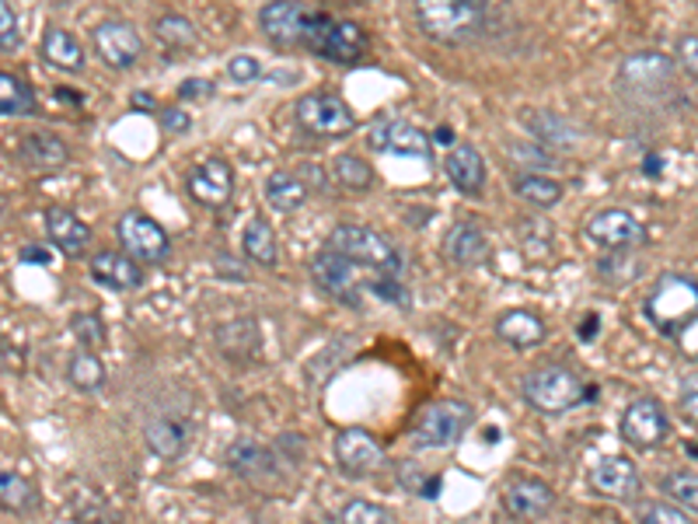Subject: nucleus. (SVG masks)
<instances>
[{"label":"nucleus","instance_id":"4468645a","mask_svg":"<svg viewBox=\"0 0 698 524\" xmlns=\"http://www.w3.org/2000/svg\"><path fill=\"white\" fill-rule=\"evenodd\" d=\"M332 451H335V466L350 479H367L385 466V448H380V440L364 427H346L335 434Z\"/></svg>","mask_w":698,"mask_h":524},{"label":"nucleus","instance_id":"37998d69","mask_svg":"<svg viewBox=\"0 0 698 524\" xmlns=\"http://www.w3.org/2000/svg\"><path fill=\"white\" fill-rule=\"evenodd\" d=\"M636 514H640V524H695L688 511L670 507V503H657V500L640 503Z\"/></svg>","mask_w":698,"mask_h":524},{"label":"nucleus","instance_id":"5701e85b","mask_svg":"<svg viewBox=\"0 0 698 524\" xmlns=\"http://www.w3.org/2000/svg\"><path fill=\"white\" fill-rule=\"evenodd\" d=\"M443 172H448L451 185L464 196H479L485 189V158L472 143H454L448 158H443Z\"/></svg>","mask_w":698,"mask_h":524},{"label":"nucleus","instance_id":"a878e982","mask_svg":"<svg viewBox=\"0 0 698 524\" xmlns=\"http://www.w3.org/2000/svg\"><path fill=\"white\" fill-rule=\"evenodd\" d=\"M46 235L63 252V256H80V252L92 245V227L67 206H50L46 210Z\"/></svg>","mask_w":698,"mask_h":524},{"label":"nucleus","instance_id":"0eeeda50","mask_svg":"<svg viewBox=\"0 0 698 524\" xmlns=\"http://www.w3.org/2000/svg\"><path fill=\"white\" fill-rule=\"evenodd\" d=\"M475 419V409L469 403H461V398H440V403L422 409V416L416 419L412 427V440L416 448H451L458 440L469 434Z\"/></svg>","mask_w":698,"mask_h":524},{"label":"nucleus","instance_id":"79ce46f5","mask_svg":"<svg viewBox=\"0 0 698 524\" xmlns=\"http://www.w3.org/2000/svg\"><path fill=\"white\" fill-rule=\"evenodd\" d=\"M71 332H74V340L88 350V346H101L105 343V325L95 311H80L71 319Z\"/></svg>","mask_w":698,"mask_h":524},{"label":"nucleus","instance_id":"e433bc0d","mask_svg":"<svg viewBox=\"0 0 698 524\" xmlns=\"http://www.w3.org/2000/svg\"><path fill=\"white\" fill-rule=\"evenodd\" d=\"M598 272L608 287H625L643 272V259L636 252H608V256H601V263H598Z\"/></svg>","mask_w":698,"mask_h":524},{"label":"nucleus","instance_id":"9d476101","mask_svg":"<svg viewBox=\"0 0 698 524\" xmlns=\"http://www.w3.org/2000/svg\"><path fill=\"white\" fill-rule=\"evenodd\" d=\"M308 272L314 287H319L325 298L359 308V290H364V280L356 277V266L346 263L343 256H335L332 248H319L308 263Z\"/></svg>","mask_w":698,"mask_h":524},{"label":"nucleus","instance_id":"7c9ffc66","mask_svg":"<svg viewBox=\"0 0 698 524\" xmlns=\"http://www.w3.org/2000/svg\"><path fill=\"white\" fill-rule=\"evenodd\" d=\"M39 503H42V496L29 475H21L11 466H0V507L11 514H32Z\"/></svg>","mask_w":698,"mask_h":524},{"label":"nucleus","instance_id":"6e6d98bb","mask_svg":"<svg viewBox=\"0 0 698 524\" xmlns=\"http://www.w3.org/2000/svg\"><path fill=\"white\" fill-rule=\"evenodd\" d=\"M643 175H646V179H661V175H664V158L649 151V154L643 158Z\"/></svg>","mask_w":698,"mask_h":524},{"label":"nucleus","instance_id":"6e6552de","mask_svg":"<svg viewBox=\"0 0 698 524\" xmlns=\"http://www.w3.org/2000/svg\"><path fill=\"white\" fill-rule=\"evenodd\" d=\"M116 238L130 259L164 263L172 256V238H168V231L151 214H143V210H126L116 224Z\"/></svg>","mask_w":698,"mask_h":524},{"label":"nucleus","instance_id":"de8ad7c7","mask_svg":"<svg viewBox=\"0 0 698 524\" xmlns=\"http://www.w3.org/2000/svg\"><path fill=\"white\" fill-rule=\"evenodd\" d=\"M674 63H678L685 74H691L698 81V35H681L678 39V46H674Z\"/></svg>","mask_w":698,"mask_h":524},{"label":"nucleus","instance_id":"a211bd4d","mask_svg":"<svg viewBox=\"0 0 698 524\" xmlns=\"http://www.w3.org/2000/svg\"><path fill=\"white\" fill-rule=\"evenodd\" d=\"M503 507L511 517L520 521H541L552 514L556 507V490L541 479L531 475H517L503 486Z\"/></svg>","mask_w":698,"mask_h":524},{"label":"nucleus","instance_id":"f3484780","mask_svg":"<svg viewBox=\"0 0 698 524\" xmlns=\"http://www.w3.org/2000/svg\"><path fill=\"white\" fill-rule=\"evenodd\" d=\"M319 8L311 4H293V0H277V4H266L259 11V25L266 32L269 42L290 50V46H304V35L311 25V14Z\"/></svg>","mask_w":698,"mask_h":524},{"label":"nucleus","instance_id":"aec40b11","mask_svg":"<svg viewBox=\"0 0 698 524\" xmlns=\"http://www.w3.org/2000/svg\"><path fill=\"white\" fill-rule=\"evenodd\" d=\"M443 256L458 269H475L482 263H490L493 245L490 235L475 221H458L448 235H443Z\"/></svg>","mask_w":698,"mask_h":524},{"label":"nucleus","instance_id":"cd10ccee","mask_svg":"<svg viewBox=\"0 0 698 524\" xmlns=\"http://www.w3.org/2000/svg\"><path fill=\"white\" fill-rule=\"evenodd\" d=\"M42 60L50 63V67L56 71H67V74H80L84 71V46L80 39L71 32V29H46V35H42Z\"/></svg>","mask_w":698,"mask_h":524},{"label":"nucleus","instance_id":"dca6fc26","mask_svg":"<svg viewBox=\"0 0 698 524\" xmlns=\"http://www.w3.org/2000/svg\"><path fill=\"white\" fill-rule=\"evenodd\" d=\"M371 147L377 154H395V158H433V137L427 130H419L416 122L406 119H377L371 126Z\"/></svg>","mask_w":698,"mask_h":524},{"label":"nucleus","instance_id":"c03bdc74","mask_svg":"<svg viewBox=\"0 0 698 524\" xmlns=\"http://www.w3.org/2000/svg\"><path fill=\"white\" fill-rule=\"evenodd\" d=\"M21 46V21H18V11L11 4H4L0 0V50L11 53Z\"/></svg>","mask_w":698,"mask_h":524},{"label":"nucleus","instance_id":"7ed1b4c3","mask_svg":"<svg viewBox=\"0 0 698 524\" xmlns=\"http://www.w3.org/2000/svg\"><path fill=\"white\" fill-rule=\"evenodd\" d=\"M325 248H332L335 256H343L359 269L377 272V277H401V269H406V259L398 256V248L380 231L364 224H335L325 238Z\"/></svg>","mask_w":698,"mask_h":524},{"label":"nucleus","instance_id":"473e14b6","mask_svg":"<svg viewBox=\"0 0 698 524\" xmlns=\"http://www.w3.org/2000/svg\"><path fill=\"white\" fill-rule=\"evenodd\" d=\"M154 35H158L161 46L175 50V53L193 50L196 42H200L196 25H193V21H189L185 14H179V11H164V14H158V21H154Z\"/></svg>","mask_w":698,"mask_h":524},{"label":"nucleus","instance_id":"9b49d317","mask_svg":"<svg viewBox=\"0 0 698 524\" xmlns=\"http://www.w3.org/2000/svg\"><path fill=\"white\" fill-rule=\"evenodd\" d=\"M674 71H678V63L670 56L657 50H640L619 63V84L632 95H661L670 88Z\"/></svg>","mask_w":698,"mask_h":524},{"label":"nucleus","instance_id":"13d9d810","mask_svg":"<svg viewBox=\"0 0 698 524\" xmlns=\"http://www.w3.org/2000/svg\"><path fill=\"white\" fill-rule=\"evenodd\" d=\"M598 329H601V319H598V314H587V319L580 322V340H583V343H594Z\"/></svg>","mask_w":698,"mask_h":524},{"label":"nucleus","instance_id":"4be33fe9","mask_svg":"<svg viewBox=\"0 0 698 524\" xmlns=\"http://www.w3.org/2000/svg\"><path fill=\"white\" fill-rule=\"evenodd\" d=\"M143 440L151 455L164 458V461H175L189 451V440H193V424L179 416H154L151 424L143 427Z\"/></svg>","mask_w":698,"mask_h":524},{"label":"nucleus","instance_id":"4d7b16f0","mask_svg":"<svg viewBox=\"0 0 698 524\" xmlns=\"http://www.w3.org/2000/svg\"><path fill=\"white\" fill-rule=\"evenodd\" d=\"M130 105H133V109H140V113H151V116H154L158 98H154V95H147V92H133V95H130Z\"/></svg>","mask_w":698,"mask_h":524},{"label":"nucleus","instance_id":"5fc2aeb1","mask_svg":"<svg viewBox=\"0 0 698 524\" xmlns=\"http://www.w3.org/2000/svg\"><path fill=\"white\" fill-rule=\"evenodd\" d=\"M21 259L32 263V266H50V263H53L50 252H46V248H39V245H29L25 252H21Z\"/></svg>","mask_w":698,"mask_h":524},{"label":"nucleus","instance_id":"a19ab883","mask_svg":"<svg viewBox=\"0 0 698 524\" xmlns=\"http://www.w3.org/2000/svg\"><path fill=\"white\" fill-rule=\"evenodd\" d=\"M531 130L538 133V143L548 147V151H552V147H569V140H573V126L556 113H545V119H531Z\"/></svg>","mask_w":698,"mask_h":524},{"label":"nucleus","instance_id":"393cba45","mask_svg":"<svg viewBox=\"0 0 698 524\" xmlns=\"http://www.w3.org/2000/svg\"><path fill=\"white\" fill-rule=\"evenodd\" d=\"M92 280L109 290H140L143 269L126 252H98V256H92Z\"/></svg>","mask_w":698,"mask_h":524},{"label":"nucleus","instance_id":"f257e3e1","mask_svg":"<svg viewBox=\"0 0 698 524\" xmlns=\"http://www.w3.org/2000/svg\"><path fill=\"white\" fill-rule=\"evenodd\" d=\"M416 25L440 46H464L490 25V8L482 0H422L416 4Z\"/></svg>","mask_w":698,"mask_h":524},{"label":"nucleus","instance_id":"412c9836","mask_svg":"<svg viewBox=\"0 0 698 524\" xmlns=\"http://www.w3.org/2000/svg\"><path fill=\"white\" fill-rule=\"evenodd\" d=\"M227 466L235 469L241 479H248L251 486H266V482L280 479L277 455L262 445H256V440H235V445L227 448Z\"/></svg>","mask_w":698,"mask_h":524},{"label":"nucleus","instance_id":"423d86ee","mask_svg":"<svg viewBox=\"0 0 698 524\" xmlns=\"http://www.w3.org/2000/svg\"><path fill=\"white\" fill-rule=\"evenodd\" d=\"M293 116H298V122L311 137H322V140H343L356 130V113L350 109V101L335 92L301 95L298 105H293Z\"/></svg>","mask_w":698,"mask_h":524},{"label":"nucleus","instance_id":"72a5a7b5","mask_svg":"<svg viewBox=\"0 0 698 524\" xmlns=\"http://www.w3.org/2000/svg\"><path fill=\"white\" fill-rule=\"evenodd\" d=\"M105 377H109V371H105L101 356L92 353V350H77L71 361H67V382L77 392H84V395L105 388Z\"/></svg>","mask_w":698,"mask_h":524},{"label":"nucleus","instance_id":"3c124183","mask_svg":"<svg viewBox=\"0 0 698 524\" xmlns=\"http://www.w3.org/2000/svg\"><path fill=\"white\" fill-rule=\"evenodd\" d=\"M681 413H685L688 424L698 427V371L688 374L681 382Z\"/></svg>","mask_w":698,"mask_h":524},{"label":"nucleus","instance_id":"c85d7f7f","mask_svg":"<svg viewBox=\"0 0 698 524\" xmlns=\"http://www.w3.org/2000/svg\"><path fill=\"white\" fill-rule=\"evenodd\" d=\"M241 252L245 259H251L256 266H266L272 269L280 263V242H277V231H272V224L266 217H251L241 231Z\"/></svg>","mask_w":698,"mask_h":524},{"label":"nucleus","instance_id":"49530a36","mask_svg":"<svg viewBox=\"0 0 698 524\" xmlns=\"http://www.w3.org/2000/svg\"><path fill=\"white\" fill-rule=\"evenodd\" d=\"M401 486H406L409 493H419V496H437L440 493V475H430V472H419V469H401Z\"/></svg>","mask_w":698,"mask_h":524},{"label":"nucleus","instance_id":"f03ea898","mask_svg":"<svg viewBox=\"0 0 698 524\" xmlns=\"http://www.w3.org/2000/svg\"><path fill=\"white\" fill-rule=\"evenodd\" d=\"M524 403L541 416H562L569 409H577L587 398H594L598 392L583 385V377L577 371H569L562 364H541L535 371L524 374L520 382Z\"/></svg>","mask_w":698,"mask_h":524},{"label":"nucleus","instance_id":"ea45409f","mask_svg":"<svg viewBox=\"0 0 698 524\" xmlns=\"http://www.w3.org/2000/svg\"><path fill=\"white\" fill-rule=\"evenodd\" d=\"M661 486L678 507L698 514V472H670V475H664Z\"/></svg>","mask_w":698,"mask_h":524},{"label":"nucleus","instance_id":"c9c22d12","mask_svg":"<svg viewBox=\"0 0 698 524\" xmlns=\"http://www.w3.org/2000/svg\"><path fill=\"white\" fill-rule=\"evenodd\" d=\"M332 175L343 189H350V193H364V189L374 185V164L359 154H340L332 161Z\"/></svg>","mask_w":698,"mask_h":524},{"label":"nucleus","instance_id":"1a4fd4ad","mask_svg":"<svg viewBox=\"0 0 698 524\" xmlns=\"http://www.w3.org/2000/svg\"><path fill=\"white\" fill-rule=\"evenodd\" d=\"M622 437L629 440V448L636 451H653L661 448L667 434H670V416L664 409L661 398L643 395V398H632L622 413Z\"/></svg>","mask_w":698,"mask_h":524},{"label":"nucleus","instance_id":"8fccbe9b","mask_svg":"<svg viewBox=\"0 0 698 524\" xmlns=\"http://www.w3.org/2000/svg\"><path fill=\"white\" fill-rule=\"evenodd\" d=\"M158 122H161V130L172 133V137H182V133L193 130V116H189L185 109H179V105H172V109H161Z\"/></svg>","mask_w":698,"mask_h":524},{"label":"nucleus","instance_id":"20e7f679","mask_svg":"<svg viewBox=\"0 0 698 524\" xmlns=\"http://www.w3.org/2000/svg\"><path fill=\"white\" fill-rule=\"evenodd\" d=\"M646 322L674 340L691 319H698V280L685 272H664L643 301Z\"/></svg>","mask_w":698,"mask_h":524},{"label":"nucleus","instance_id":"f8f14e48","mask_svg":"<svg viewBox=\"0 0 698 524\" xmlns=\"http://www.w3.org/2000/svg\"><path fill=\"white\" fill-rule=\"evenodd\" d=\"M95 53L109 71H130L137 67V60L143 56V39L140 32L122 18H105L92 32Z\"/></svg>","mask_w":698,"mask_h":524},{"label":"nucleus","instance_id":"09e8293b","mask_svg":"<svg viewBox=\"0 0 698 524\" xmlns=\"http://www.w3.org/2000/svg\"><path fill=\"white\" fill-rule=\"evenodd\" d=\"M377 298H385V301H395V304H406L409 301V293H406V284H401V277H374L367 284Z\"/></svg>","mask_w":698,"mask_h":524},{"label":"nucleus","instance_id":"b1692460","mask_svg":"<svg viewBox=\"0 0 698 524\" xmlns=\"http://www.w3.org/2000/svg\"><path fill=\"white\" fill-rule=\"evenodd\" d=\"M496 340H503L506 346H514V350H535L545 343V322L538 319L535 311H527V308H511V311H503L500 319H496Z\"/></svg>","mask_w":698,"mask_h":524},{"label":"nucleus","instance_id":"bb28decb","mask_svg":"<svg viewBox=\"0 0 698 524\" xmlns=\"http://www.w3.org/2000/svg\"><path fill=\"white\" fill-rule=\"evenodd\" d=\"M18 154L29 168H35V172H53V168H63L71 161L67 143H63L56 133H50V130H32V133L21 137Z\"/></svg>","mask_w":698,"mask_h":524},{"label":"nucleus","instance_id":"6ab92c4d","mask_svg":"<svg viewBox=\"0 0 698 524\" xmlns=\"http://www.w3.org/2000/svg\"><path fill=\"white\" fill-rule=\"evenodd\" d=\"M590 490L608 496V500H636L640 490H643V479H640L636 461L622 458V455L601 458L598 466L590 469Z\"/></svg>","mask_w":698,"mask_h":524},{"label":"nucleus","instance_id":"c756f323","mask_svg":"<svg viewBox=\"0 0 698 524\" xmlns=\"http://www.w3.org/2000/svg\"><path fill=\"white\" fill-rule=\"evenodd\" d=\"M262 196L272 210H280V214H293V210H301L308 203V185L298 172H272L266 175L262 185Z\"/></svg>","mask_w":698,"mask_h":524},{"label":"nucleus","instance_id":"f704fd0d","mask_svg":"<svg viewBox=\"0 0 698 524\" xmlns=\"http://www.w3.org/2000/svg\"><path fill=\"white\" fill-rule=\"evenodd\" d=\"M35 113V95L21 77L0 71V116H32Z\"/></svg>","mask_w":698,"mask_h":524},{"label":"nucleus","instance_id":"39448f33","mask_svg":"<svg viewBox=\"0 0 698 524\" xmlns=\"http://www.w3.org/2000/svg\"><path fill=\"white\" fill-rule=\"evenodd\" d=\"M304 46L314 56L329 60V63H356V60H364L371 39H367L364 25H356V21H350V18L314 11L308 35H304Z\"/></svg>","mask_w":698,"mask_h":524},{"label":"nucleus","instance_id":"bf43d9fd","mask_svg":"<svg viewBox=\"0 0 698 524\" xmlns=\"http://www.w3.org/2000/svg\"><path fill=\"white\" fill-rule=\"evenodd\" d=\"M437 140H443V143H451V130H448V126H440V130H437Z\"/></svg>","mask_w":698,"mask_h":524},{"label":"nucleus","instance_id":"2eb2a0df","mask_svg":"<svg viewBox=\"0 0 698 524\" xmlns=\"http://www.w3.org/2000/svg\"><path fill=\"white\" fill-rule=\"evenodd\" d=\"M587 238L608 248V252H636L646 245V227L629 214L622 206L598 210L594 217L587 221Z\"/></svg>","mask_w":698,"mask_h":524},{"label":"nucleus","instance_id":"4c0bfd02","mask_svg":"<svg viewBox=\"0 0 698 524\" xmlns=\"http://www.w3.org/2000/svg\"><path fill=\"white\" fill-rule=\"evenodd\" d=\"M506 154L520 164V175H538V172H545V168L559 164V158L541 143H511L506 147Z\"/></svg>","mask_w":698,"mask_h":524},{"label":"nucleus","instance_id":"603ef678","mask_svg":"<svg viewBox=\"0 0 698 524\" xmlns=\"http://www.w3.org/2000/svg\"><path fill=\"white\" fill-rule=\"evenodd\" d=\"M179 98L189 101V98H214V81L206 77H189L179 84Z\"/></svg>","mask_w":698,"mask_h":524},{"label":"nucleus","instance_id":"864d4df0","mask_svg":"<svg viewBox=\"0 0 698 524\" xmlns=\"http://www.w3.org/2000/svg\"><path fill=\"white\" fill-rule=\"evenodd\" d=\"M674 343H678V350L688 356V361H698V319H691L678 335H674Z\"/></svg>","mask_w":698,"mask_h":524},{"label":"nucleus","instance_id":"ddd939ff","mask_svg":"<svg viewBox=\"0 0 698 524\" xmlns=\"http://www.w3.org/2000/svg\"><path fill=\"white\" fill-rule=\"evenodd\" d=\"M185 193L203 210H224L235 196V172L224 158H206L185 172Z\"/></svg>","mask_w":698,"mask_h":524},{"label":"nucleus","instance_id":"58836bf2","mask_svg":"<svg viewBox=\"0 0 698 524\" xmlns=\"http://www.w3.org/2000/svg\"><path fill=\"white\" fill-rule=\"evenodd\" d=\"M335 521L340 524H395L391 511L380 507V503H371V500H346L340 514H335Z\"/></svg>","mask_w":698,"mask_h":524},{"label":"nucleus","instance_id":"a18cd8bd","mask_svg":"<svg viewBox=\"0 0 698 524\" xmlns=\"http://www.w3.org/2000/svg\"><path fill=\"white\" fill-rule=\"evenodd\" d=\"M227 77L238 81V84H251V81L262 77V63L251 53H235L227 60Z\"/></svg>","mask_w":698,"mask_h":524},{"label":"nucleus","instance_id":"2f4dec72","mask_svg":"<svg viewBox=\"0 0 698 524\" xmlns=\"http://www.w3.org/2000/svg\"><path fill=\"white\" fill-rule=\"evenodd\" d=\"M566 185L552 175H517L514 179V196L535 210H552L562 203Z\"/></svg>","mask_w":698,"mask_h":524}]
</instances>
